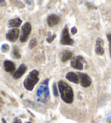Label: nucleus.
<instances>
[{"mask_svg":"<svg viewBox=\"0 0 111 123\" xmlns=\"http://www.w3.org/2000/svg\"><path fill=\"white\" fill-rule=\"evenodd\" d=\"M56 37V35L55 34L52 35V33H51L50 31H48V35H47V38L46 39V40L49 43H51L53 41H54V40Z\"/></svg>","mask_w":111,"mask_h":123,"instance_id":"18","label":"nucleus"},{"mask_svg":"<svg viewBox=\"0 0 111 123\" xmlns=\"http://www.w3.org/2000/svg\"><path fill=\"white\" fill-rule=\"evenodd\" d=\"M60 43L62 45L68 46H72L74 44V40L70 37L69 30H68V27L67 25H65L62 31Z\"/></svg>","mask_w":111,"mask_h":123,"instance_id":"3","label":"nucleus"},{"mask_svg":"<svg viewBox=\"0 0 111 123\" xmlns=\"http://www.w3.org/2000/svg\"><path fill=\"white\" fill-rule=\"evenodd\" d=\"M11 57L12 59H16V60H18V59L21 58V55L20 53V50L16 46H14L12 47Z\"/></svg>","mask_w":111,"mask_h":123,"instance_id":"16","label":"nucleus"},{"mask_svg":"<svg viewBox=\"0 0 111 123\" xmlns=\"http://www.w3.org/2000/svg\"><path fill=\"white\" fill-rule=\"evenodd\" d=\"M14 123H22V121H21L20 119H18Z\"/></svg>","mask_w":111,"mask_h":123,"instance_id":"24","label":"nucleus"},{"mask_svg":"<svg viewBox=\"0 0 111 123\" xmlns=\"http://www.w3.org/2000/svg\"><path fill=\"white\" fill-rule=\"evenodd\" d=\"M31 26L30 23L25 22L21 27V33L20 37V41L22 43L26 42L28 39L31 33Z\"/></svg>","mask_w":111,"mask_h":123,"instance_id":"4","label":"nucleus"},{"mask_svg":"<svg viewBox=\"0 0 111 123\" xmlns=\"http://www.w3.org/2000/svg\"><path fill=\"white\" fill-rule=\"evenodd\" d=\"M31 123V122H27V123Z\"/></svg>","mask_w":111,"mask_h":123,"instance_id":"26","label":"nucleus"},{"mask_svg":"<svg viewBox=\"0 0 111 123\" xmlns=\"http://www.w3.org/2000/svg\"><path fill=\"white\" fill-rule=\"evenodd\" d=\"M39 72L34 69L28 74L23 82V85L25 89L28 91H32L34 86L39 81Z\"/></svg>","mask_w":111,"mask_h":123,"instance_id":"2","label":"nucleus"},{"mask_svg":"<svg viewBox=\"0 0 111 123\" xmlns=\"http://www.w3.org/2000/svg\"><path fill=\"white\" fill-rule=\"evenodd\" d=\"M109 49H110V54L111 59V42H110V43H109Z\"/></svg>","mask_w":111,"mask_h":123,"instance_id":"23","label":"nucleus"},{"mask_svg":"<svg viewBox=\"0 0 111 123\" xmlns=\"http://www.w3.org/2000/svg\"><path fill=\"white\" fill-rule=\"evenodd\" d=\"M107 39L108 40L109 42H111V34H107Z\"/></svg>","mask_w":111,"mask_h":123,"instance_id":"22","label":"nucleus"},{"mask_svg":"<svg viewBox=\"0 0 111 123\" xmlns=\"http://www.w3.org/2000/svg\"><path fill=\"white\" fill-rule=\"evenodd\" d=\"M9 49V46L8 44H3L2 46L1 47V51L2 53H6L8 52Z\"/></svg>","mask_w":111,"mask_h":123,"instance_id":"20","label":"nucleus"},{"mask_svg":"<svg viewBox=\"0 0 111 123\" xmlns=\"http://www.w3.org/2000/svg\"><path fill=\"white\" fill-rule=\"evenodd\" d=\"M49 94V91L47 87L40 86L37 91V95L41 98H46Z\"/></svg>","mask_w":111,"mask_h":123,"instance_id":"14","label":"nucleus"},{"mask_svg":"<svg viewBox=\"0 0 111 123\" xmlns=\"http://www.w3.org/2000/svg\"><path fill=\"white\" fill-rule=\"evenodd\" d=\"M58 87L61 99L67 104H72L74 100V93L72 88L63 80L58 82Z\"/></svg>","mask_w":111,"mask_h":123,"instance_id":"1","label":"nucleus"},{"mask_svg":"<svg viewBox=\"0 0 111 123\" xmlns=\"http://www.w3.org/2000/svg\"><path fill=\"white\" fill-rule=\"evenodd\" d=\"M60 21V17L54 14L49 15L47 19V22L48 26L50 27H53L57 25Z\"/></svg>","mask_w":111,"mask_h":123,"instance_id":"9","label":"nucleus"},{"mask_svg":"<svg viewBox=\"0 0 111 123\" xmlns=\"http://www.w3.org/2000/svg\"><path fill=\"white\" fill-rule=\"evenodd\" d=\"M37 44V39L36 38H33L31 39L29 42L28 44V47L30 49H32L34 48L35 47Z\"/></svg>","mask_w":111,"mask_h":123,"instance_id":"17","label":"nucleus"},{"mask_svg":"<svg viewBox=\"0 0 111 123\" xmlns=\"http://www.w3.org/2000/svg\"><path fill=\"white\" fill-rule=\"evenodd\" d=\"M76 33H77V29H76V27L74 26L72 27L71 29V33L73 35H75Z\"/></svg>","mask_w":111,"mask_h":123,"instance_id":"21","label":"nucleus"},{"mask_svg":"<svg viewBox=\"0 0 111 123\" xmlns=\"http://www.w3.org/2000/svg\"><path fill=\"white\" fill-rule=\"evenodd\" d=\"M53 94H54V95L55 97H59L58 91H57V87H56V84L55 82L53 84Z\"/></svg>","mask_w":111,"mask_h":123,"instance_id":"19","label":"nucleus"},{"mask_svg":"<svg viewBox=\"0 0 111 123\" xmlns=\"http://www.w3.org/2000/svg\"><path fill=\"white\" fill-rule=\"evenodd\" d=\"M77 74L80 78L81 85L84 87H88L91 86L92 83V80L89 76L86 73H84L82 72H77Z\"/></svg>","mask_w":111,"mask_h":123,"instance_id":"6","label":"nucleus"},{"mask_svg":"<svg viewBox=\"0 0 111 123\" xmlns=\"http://www.w3.org/2000/svg\"><path fill=\"white\" fill-rule=\"evenodd\" d=\"M104 46V41L101 38H98L96 41V44L95 46V52L98 55H102L104 54V49L103 46Z\"/></svg>","mask_w":111,"mask_h":123,"instance_id":"8","label":"nucleus"},{"mask_svg":"<svg viewBox=\"0 0 111 123\" xmlns=\"http://www.w3.org/2000/svg\"><path fill=\"white\" fill-rule=\"evenodd\" d=\"M4 68L8 73H12L15 71L16 68L15 64L9 60H6L3 63Z\"/></svg>","mask_w":111,"mask_h":123,"instance_id":"11","label":"nucleus"},{"mask_svg":"<svg viewBox=\"0 0 111 123\" xmlns=\"http://www.w3.org/2000/svg\"><path fill=\"white\" fill-rule=\"evenodd\" d=\"M19 34H20V30L18 29H12L6 34V38L8 41L12 42H15L18 40L19 37Z\"/></svg>","mask_w":111,"mask_h":123,"instance_id":"7","label":"nucleus"},{"mask_svg":"<svg viewBox=\"0 0 111 123\" xmlns=\"http://www.w3.org/2000/svg\"><path fill=\"white\" fill-rule=\"evenodd\" d=\"M73 53L69 50H65L62 53V56L61 58V60L63 63L67 62V61L72 59L73 57Z\"/></svg>","mask_w":111,"mask_h":123,"instance_id":"15","label":"nucleus"},{"mask_svg":"<svg viewBox=\"0 0 111 123\" xmlns=\"http://www.w3.org/2000/svg\"><path fill=\"white\" fill-rule=\"evenodd\" d=\"M22 21L20 18H17L13 19H11L8 22L7 26L9 28H17L20 27L22 24Z\"/></svg>","mask_w":111,"mask_h":123,"instance_id":"12","label":"nucleus"},{"mask_svg":"<svg viewBox=\"0 0 111 123\" xmlns=\"http://www.w3.org/2000/svg\"><path fill=\"white\" fill-rule=\"evenodd\" d=\"M2 122H3V123H7L6 120L4 118H2Z\"/></svg>","mask_w":111,"mask_h":123,"instance_id":"25","label":"nucleus"},{"mask_svg":"<svg viewBox=\"0 0 111 123\" xmlns=\"http://www.w3.org/2000/svg\"><path fill=\"white\" fill-rule=\"evenodd\" d=\"M27 66L25 64V63L21 64L18 70L14 72L13 74V78L15 79H18L19 78H20L23 75V74L25 73V72L27 71Z\"/></svg>","mask_w":111,"mask_h":123,"instance_id":"10","label":"nucleus"},{"mask_svg":"<svg viewBox=\"0 0 111 123\" xmlns=\"http://www.w3.org/2000/svg\"><path fill=\"white\" fill-rule=\"evenodd\" d=\"M66 78L69 81L78 84L79 82V78L75 73L73 72H69L66 74Z\"/></svg>","mask_w":111,"mask_h":123,"instance_id":"13","label":"nucleus"},{"mask_svg":"<svg viewBox=\"0 0 111 123\" xmlns=\"http://www.w3.org/2000/svg\"><path fill=\"white\" fill-rule=\"evenodd\" d=\"M84 62H86L84 58L82 56L78 55L72 59L70 61V66L74 69L82 71L84 69Z\"/></svg>","mask_w":111,"mask_h":123,"instance_id":"5","label":"nucleus"}]
</instances>
